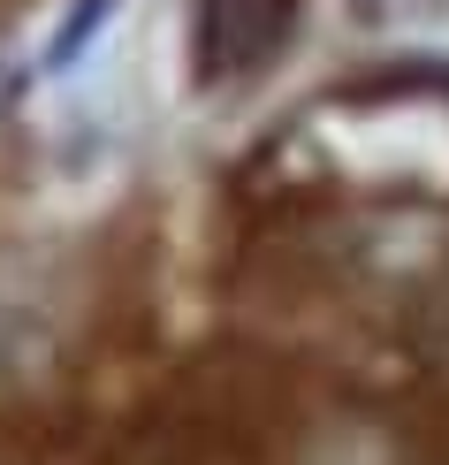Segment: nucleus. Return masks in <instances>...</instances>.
I'll list each match as a JSON object with an SVG mask.
<instances>
[{"label":"nucleus","instance_id":"nucleus-1","mask_svg":"<svg viewBox=\"0 0 449 465\" xmlns=\"http://www.w3.org/2000/svg\"><path fill=\"white\" fill-rule=\"evenodd\" d=\"M289 0H199V62L206 76H244L282 46Z\"/></svg>","mask_w":449,"mask_h":465},{"label":"nucleus","instance_id":"nucleus-2","mask_svg":"<svg viewBox=\"0 0 449 465\" xmlns=\"http://www.w3.org/2000/svg\"><path fill=\"white\" fill-rule=\"evenodd\" d=\"M107 15H114V0H76V15H69V24H62V38H54V54H46V69H69L76 54H84V38L100 31Z\"/></svg>","mask_w":449,"mask_h":465}]
</instances>
